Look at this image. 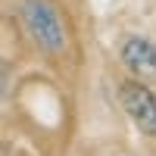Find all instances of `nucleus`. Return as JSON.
<instances>
[{"instance_id": "f03ea898", "label": "nucleus", "mask_w": 156, "mask_h": 156, "mask_svg": "<svg viewBox=\"0 0 156 156\" xmlns=\"http://www.w3.org/2000/svg\"><path fill=\"white\" fill-rule=\"evenodd\" d=\"M119 97H122V106L125 112L131 115V122L140 128L144 134H156V94L140 84V81H125L119 87Z\"/></svg>"}, {"instance_id": "f257e3e1", "label": "nucleus", "mask_w": 156, "mask_h": 156, "mask_svg": "<svg viewBox=\"0 0 156 156\" xmlns=\"http://www.w3.org/2000/svg\"><path fill=\"white\" fill-rule=\"evenodd\" d=\"M22 19L25 28L34 37V44L44 53H62L66 50V25H62L59 9L53 6V0H25L22 3Z\"/></svg>"}, {"instance_id": "7ed1b4c3", "label": "nucleus", "mask_w": 156, "mask_h": 156, "mask_svg": "<svg viewBox=\"0 0 156 156\" xmlns=\"http://www.w3.org/2000/svg\"><path fill=\"white\" fill-rule=\"evenodd\" d=\"M122 62L140 81H156V47L144 37H128L122 44Z\"/></svg>"}]
</instances>
